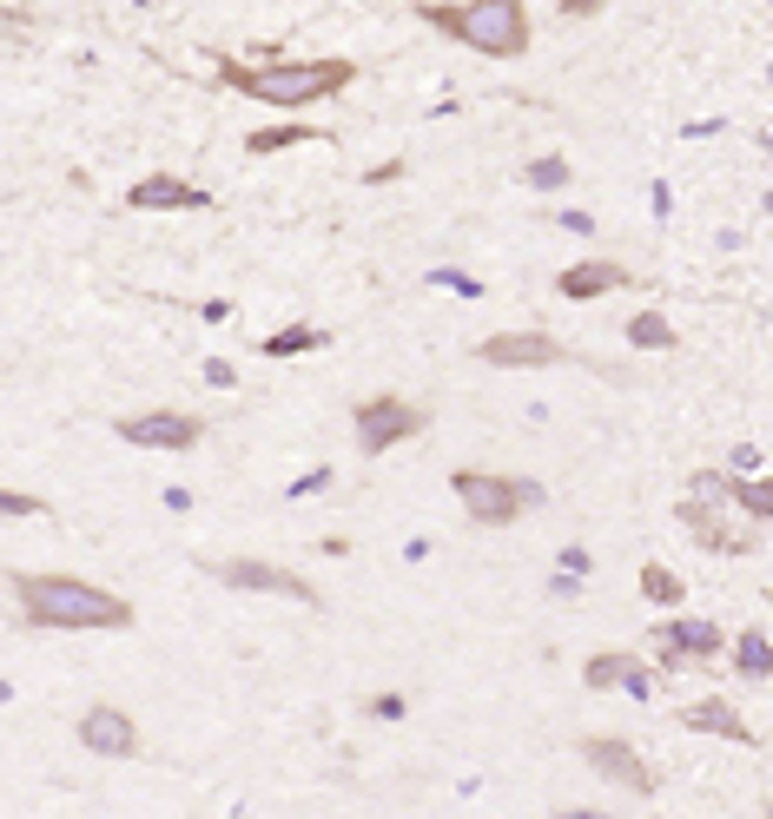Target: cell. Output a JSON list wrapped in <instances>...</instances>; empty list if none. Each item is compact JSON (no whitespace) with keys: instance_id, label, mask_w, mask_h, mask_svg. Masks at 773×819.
Instances as JSON below:
<instances>
[{"instance_id":"cell-1","label":"cell","mask_w":773,"mask_h":819,"mask_svg":"<svg viewBox=\"0 0 773 819\" xmlns=\"http://www.w3.org/2000/svg\"><path fill=\"white\" fill-rule=\"evenodd\" d=\"M13 595L26 608V622L40 628H126L132 608L93 582H73V575H13Z\"/></svg>"},{"instance_id":"cell-2","label":"cell","mask_w":773,"mask_h":819,"mask_svg":"<svg viewBox=\"0 0 773 819\" xmlns=\"http://www.w3.org/2000/svg\"><path fill=\"white\" fill-rule=\"evenodd\" d=\"M218 79L251 93V99H271V106H311V99L344 93L357 79V66L351 60H298V66H238V60H225Z\"/></svg>"},{"instance_id":"cell-3","label":"cell","mask_w":773,"mask_h":819,"mask_svg":"<svg viewBox=\"0 0 773 819\" xmlns=\"http://www.w3.org/2000/svg\"><path fill=\"white\" fill-rule=\"evenodd\" d=\"M423 20H430V26H443L450 40H463V46L490 53V60H509V53H523V46H529V13H523V0H470V7H430Z\"/></svg>"},{"instance_id":"cell-4","label":"cell","mask_w":773,"mask_h":819,"mask_svg":"<svg viewBox=\"0 0 773 819\" xmlns=\"http://www.w3.org/2000/svg\"><path fill=\"white\" fill-rule=\"evenodd\" d=\"M450 489L463 496V509L476 522H516L523 509H536V483H509V476H483V470H457Z\"/></svg>"},{"instance_id":"cell-5","label":"cell","mask_w":773,"mask_h":819,"mask_svg":"<svg viewBox=\"0 0 773 819\" xmlns=\"http://www.w3.org/2000/svg\"><path fill=\"white\" fill-rule=\"evenodd\" d=\"M417 430H423V410H417L410 397H364V403H357V443H364L371 456L397 450V443L417 437Z\"/></svg>"},{"instance_id":"cell-6","label":"cell","mask_w":773,"mask_h":819,"mask_svg":"<svg viewBox=\"0 0 773 819\" xmlns=\"http://www.w3.org/2000/svg\"><path fill=\"white\" fill-rule=\"evenodd\" d=\"M119 437L139 450H198L205 423L185 410H146V417H119Z\"/></svg>"},{"instance_id":"cell-7","label":"cell","mask_w":773,"mask_h":819,"mask_svg":"<svg viewBox=\"0 0 773 819\" xmlns=\"http://www.w3.org/2000/svg\"><path fill=\"white\" fill-rule=\"evenodd\" d=\"M483 364H503V370H536V364H562V344L543 337V331H503L490 344H476Z\"/></svg>"},{"instance_id":"cell-8","label":"cell","mask_w":773,"mask_h":819,"mask_svg":"<svg viewBox=\"0 0 773 819\" xmlns=\"http://www.w3.org/2000/svg\"><path fill=\"white\" fill-rule=\"evenodd\" d=\"M218 575L232 582V589H258V595H291V602H318V589L304 582V575H291V569H278V562H218Z\"/></svg>"},{"instance_id":"cell-9","label":"cell","mask_w":773,"mask_h":819,"mask_svg":"<svg viewBox=\"0 0 773 819\" xmlns=\"http://www.w3.org/2000/svg\"><path fill=\"white\" fill-rule=\"evenodd\" d=\"M582 761H589L602 780H622V787H635V794H648V787H655V780H648V767H642V754H635L629 741L595 734V741H582Z\"/></svg>"},{"instance_id":"cell-10","label":"cell","mask_w":773,"mask_h":819,"mask_svg":"<svg viewBox=\"0 0 773 819\" xmlns=\"http://www.w3.org/2000/svg\"><path fill=\"white\" fill-rule=\"evenodd\" d=\"M79 741H86L93 754H112V761L139 754V728H132V714H119V708H93V714H79Z\"/></svg>"},{"instance_id":"cell-11","label":"cell","mask_w":773,"mask_h":819,"mask_svg":"<svg viewBox=\"0 0 773 819\" xmlns=\"http://www.w3.org/2000/svg\"><path fill=\"white\" fill-rule=\"evenodd\" d=\"M126 198H132L139 212H192V205H212L198 185H185V179H172V172H152V179H139Z\"/></svg>"},{"instance_id":"cell-12","label":"cell","mask_w":773,"mask_h":819,"mask_svg":"<svg viewBox=\"0 0 773 819\" xmlns=\"http://www.w3.org/2000/svg\"><path fill=\"white\" fill-rule=\"evenodd\" d=\"M556 291H562V298H602V291H629V271H622L615 258H582V265H569V271L556 278Z\"/></svg>"},{"instance_id":"cell-13","label":"cell","mask_w":773,"mask_h":819,"mask_svg":"<svg viewBox=\"0 0 773 819\" xmlns=\"http://www.w3.org/2000/svg\"><path fill=\"white\" fill-rule=\"evenodd\" d=\"M655 655H668V668L681 655H721V628H708V622H662L655 628Z\"/></svg>"},{"instance_id":"cell-14","label":"cell","mask_w":773,"mask_h":819,"mask_svg":"<svg viewBox=\"0 0 773 819\" xmlns=\"http://www.w3.org/2000/svg\"><path fill=\"white\" fill-rule=\"evenodd\" d=\"M688 728H701V734H728V741H754V728H748L728 701H701V708H688Z\"/></svg>"},{"instance_id":"cell-15","label":"cell","mask_w":773,"mask_h":819,"mask_svg":"<svg viewBox=\"0 0 773 819\" xmlns=\"http://www.w3.org/2000/svg\"><path fill=\"white\" fill-rule=\"evenodd\" d=\"M324 344V331H311V324H291V331H278L271 344H265V357H298V351H318Z\"/></svg>"},{"instance_id":"cell-16","label":"cell","mask_w":773,"mask_h":819,"mask_svg":"<svg viewBox=\"0 0 773 819\" xmlns=\"http://www.w3.org/2000/svg\"><path fill=\"white\" fill-rule=\"evenodd\" d=\"M629 337H635V344H642V351H668V344H675V331H668V317H655V311H642V317H635V331H629Z\"/></svg>"},{"instance_id":"cell-17","label":"cell","mask_w":773,"mask_h":819,"mask_svg":"<svg viewBox=\"0 0 773 819\" xmlns=\"http://www.w3.org/2000/svg\"><path fill=\"white\" fill-rule=\"evenodd\" d=\"M695 496H701L708 509H728V503H741V489H734L728 476H715V470H701V476H695Z\"/></svg>"},{"instance_id":"cell-18","label":"cell","mask_w":773,"mask_h":819,"mask_svg":"<svg viewBox=\"0 0 773 819\" xmlns=\"http://www.w3.org/2000/svg\"><path fill=\"white\" fill-rule=\"evenodd\" d=\"M741 675H748V681H767V635H761V628L741 635Z\"/></svg>"},{"instance_id":"cell-19","label":"cell","mask_w":773,"mask_h":819,"mask_svg":"<svg viewBox=\"0 0 773 819\" xmlns=\"http://www.w3.org/2000/svg\"><path fill=\"white\" fill-rule=\"evenodd\" d=\"M622 681H629V661H622V655H595V661H589V688H595V694H609V688H622Z\"/></svg>"},{"instance_id":"cell-20","label":"cell","mask_w":773,"mask_h":819,"mask_svg":"<svg viewBox=\"0 0 773 819\" xmlns=\"http://www.w3.org/2000/svg\"><path fill=\"white\" fill-rule=\"evenodd\" d=\"M298 139H318V132H304V126H265V132H251V152H284Z\"/></svg>"},{"instance_id":"cell-21","label":"cell","mask_w":773,"mask_h":819,"mask_svg":"<svg viewBox=\"0 0 773 819\" xmlns=\"http://www.w3.org/2000/svg\"><path fill=\"white\" fill-rule=\"evenodd\" d=\"M642 595L662 602V608H675V602H681V582H675L668 569H642Z\"/></svg>"},{"instance_id":"cell-22","label":"cell","mask_w":773,"mask_h":819,"mask_svg":"<svg viewBox=\"0 0 773 819\" xmlns=\"http://www.w3.org/2000/svg\"><path fill=\"white\" fill-rule=\"evenodd\" d=\"M529 185H543V192L569 185V159H536V165H529Z\"/></svg>"},{"instance_id":"cell-23","label":"cell","mask_w":773,"mask_h":819,"mask_svg":"<svg viewBox=\"0 0 773 819\" xmlns=\"http://www.w3.org/2000/svg\"><path fill=\"white\" fill-rule=\"evenodd\" d=\"M741 509L767 522V516H773V489H767V483H748V489H741Z\"/></svg>"},{"instance_id":"cell-24","label":"cell","mask_w":773,"mask_h":819,"mask_svg":"<svg viewBox=\"0 0 773 819\" xmlns=\"http://www.w3.org/2000/svg\"><path fill=\"white\" fill-rule=\"evenodd\" d=\"M0 516H40V496H20V489H0Z\"/></svg>"},{"instance_id":"cell-25","label":"cell","mask_w":773,"mask_h":819,"mask_svg":"<svg viewBox=\"0 0 773 819\" xmlns=\"http://www.w3.org/2000/svg\"><path fill=\"white\" fill-rule=\"evenodd\" d=\"M609 0H562V13H576V20H589V13H602Z\"/></svg>"}]
</instances>
